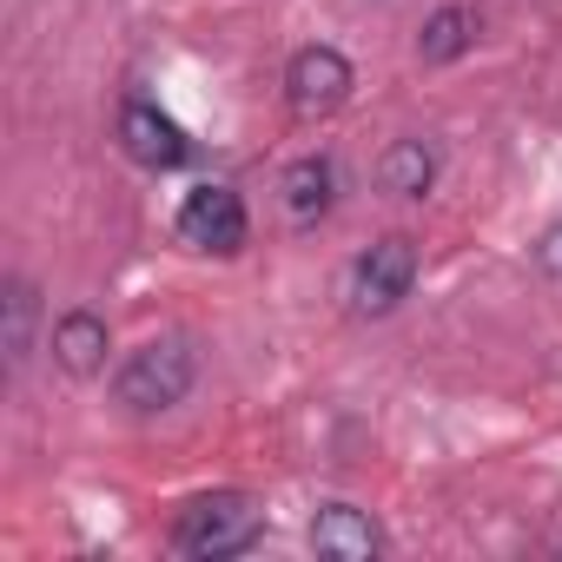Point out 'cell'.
Here are the masks:
<instances>
[{
    "label": "cell",
    "mask_w": 562,
    "mask_h": 562,
    "mask_svg": "<svg viewBox=\"0 0 562 562\" xmlns=\"http://www.w3.org/2000/svg\"><path fill=\"white\" fill-rule=\"evenodd\" d=\"M351 87H358V74H351V60L338 54V47H299L292 54V67H285V106L299 113V120H331L345 100H351Z\"/></svg>",
    "instance_id": "5"
},
{
    "label": "cell",
    "mask_w": 562,
    "mask_h": 562,
    "mask_svg": "<svg viewBox=\"0 0 562 562\" xmlns=\"http://www.w3.org/2000/svg\"><path fill=\"white\" fill-rule=\"evenodd\" d=\"M470 47H476V14H470V8H437V14L424 21V34H417L424 67H450V60H463Z\"/></svg>",
    "instance_id": "11"
},
{
    "label": "cell",
    "mask_w": 562,
    "mask_h": 562,
    "mask_svg": "<svg viewBox=\"0 0 562 562\" xmlns=\"http://www.w3.org/2000/svg\"><path fill=\"white\" fill-rule=\"evenodd\" d=\"M172 232H179V245H192V251H218V258H232V251L245 245L251 218H245V199H238L232 186L205 179V186H192V192L179 199Z\"/></svg>",
    "instance_id": "4"
},
{
    "label": "cell",
    "mask_w": 562,
    "mask_h": 562,
    "mask_svg": "<svg viewBox=\"0 0 562 562\" xmlns=\"http://www.w3.org/2000/svg\"><path fill=\"white\" fill-rule=\"evenodd\" d=\"M312 549L331 562H371V555H384V529L358 503H325L312 516Z\"/></svg>",
    "instance_id": "7"
},
{
    "label": "cell",
    "mask_w": 562,
    "mask_h": 562,
    "mask_svg": "<svg viewBox=\"0 0 562 562\" xmlns=\"http://www.w3.org/2000/svg\"><path fill=\"white\" fill-rule=\"evenodd\" d=\"M120 146H126V159L146 166V172H179V166L192 159L186 126H179L172 113H159L153 100H126V106H120Z\"/></svg>",
    "instance_id": "6"
},
{
    "label": "cell",
    "mask_w": 562,
    "mask_h": 562,
    "mask_svg": "<svg viewBox=\"0 0 562 562\" xmlns=\"http://www.w3.org/2000/svg\"><path fill=\"white\" fill-rule=\"evenodd\" d=\"M192 378H199L192 345H186V338H153V345H139V351H126V358H120V371H113V397H120L126 411L153 417V411L186 404Z\"/></svg>",
    "instance_id": "2"
},
{
    "label": "cell",
    "mask_w": 562,
    "mask_h": 562,
    "mask_svg": "<svg viewBox=\"0 0 562 562\" xmlns=\"http://www.w3.org/2000/svg\"><path fill=\"white\" fill-rule=\"evenodd\" d=\"M411 285H417V245L404 232H391V238L358 251V265L345 278V299H351L358 318H384V312H397L411 299Z\"/></svg>",
    "instance_id": "3"
},
{
    "label": "cell",
    "mask_w": 562,
    "mask_h": 562,
    "mask_svg": "<svg viewBox=\"0 0 562 562\" xmlns=\"http://www.w3.org/2000/svg\"><path fill=\"white\" fill-rule=\"evenodd\" d=\"M278 199H285V218L292 225H318L338 199V166L325 153H305L285 166V179H278Z\"/></svg>",
    "instance_id": "8"
},
{
    "label": "cell",
    "mask_w": 562,
    "mask_h": 562,
    "mask_svg": "<svg viewBox=\"0 0 562 562\" xmlns=\"http://www.w3.org/2000/svg\"><path fill=\"white\" fill-rule=\"evenodd\" d=\"M106 351H113V331H106L100 312H67L54 325V358H60L67 378H93L106 364Z\"/></svg>",
    "instance_id": "9"
},
{
    "label": "cell",
    "mask_w": 562,
    "mask_h": 562,
    "mask_svg": "<svg viewBox=\"0 0 562 562\" xmlns=\"http://www.w3.org/2000/svg\"><path fill=\"white\" fill-rule=\"evenodd\" d=\"M378 186L391 199H424L437 186V146L430 139H391L378 153Z\"/></svg>",
    "instance_id": "10"
},
{
    "label": "cell",
    "mask_w": 562,
    "mask_h": 562,
    "mask_svg": "<svg viewBox=\"0 0 562 562\" xmlns=\"http://www.w3.org/2000/svg\"><path fill=\"white\" fill-rule=\"evenodd\" d=\"M542 265H549V271H555V278H562V225H555V232H549V238H542Z\"/></svg>",
    "instance_id": "13"
},
{
    "label": "cell",
    "mask_w": 562,
    "mask_h": 562,
    "mask_svg": "<svg viewBox=\"0 0 562 562\" xmlns=\"http://www.w3.org/2000/svg\"><path fill=\"white\" fill-rule=\"evenodd\" d=\"M0 312H8V325H0V351H8V371L27 364L34 351V318H41V299L27 278H8V299H0Z\"/></svg>",
    "instance_id": "12"
},
{
    "label": "cell",
    "mask_w": 562,
    "mask_h": 562,
    "mask_svg": "<svg viewBox=\"0 0 562 562\" xmlns=\"http://www.w3.org/2000/svg\"><path fill=\"white\" fill-rule=\"evenodd\" d=\"M265 536V509L245 496V490H212V496H192L172 522V549L192 555V562H225V555H245L251 542Z\"/></svg>",
    "instance_id": "1"
}]
</instances>
